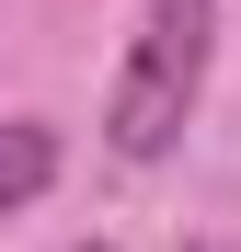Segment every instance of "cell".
Returning <instances> with one entry per match:
<instances>
[{
    "mask_svg": "<svg viewBox=\"0 0 241 252\" xmlns=\"http://www.w3.org/2000/svg\"><path fill=\"white\" fill-rule=\"evenodd\" d=\"M46 184H58V126L46 115H0V218L34 206Z\"/></svg>",
    "mask_w": 241,
    "mask_h": 252,
    "instance_id": "obj_2",
    "label": "cell"
},
{
    "mask_svg": "<svg viewBox=\"0 0 241 252\" xmlns=\"http://www.w3.org/2000/svg\"><path fill=\"white\" fill-rule=\"evenodd\" d=\"M195 252H218V241H195Z\"/></svg>",
    "mask_w": 241,
    "mask_h": 252,
    "instance_id": "obj_3",
    "label": "cell"
},
{
    "mask_svg": "<svg viewBox=\"0 0 241 252\" xmlns=\"http://www.w3.org/2000/svg\"><path fill=\"white\" fill-rule=\"evenodd\" d=\"M207 58H218V0H149L127 34V69H115V103H103V149L161 160L207 92Z\"/></svg>",
    "mask_w": 241,
    "mask_h": 252,
    "instance_id": "obj_1",
    "label": "cell"
}]
</instances>
